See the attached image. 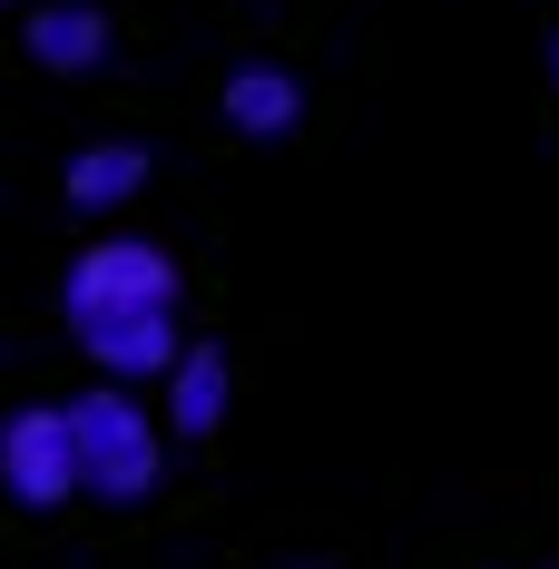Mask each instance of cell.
<instances>
[{"label": "cell", "instance_id": "obj_1", "mask_svg": "<svg viewBox=\"0 0 559 569\" xmlns=\"http://www.w3.org/2000/svg\"><path fill=\"white\" fill-rule=\"evenodd\" d=\"M69 432H79V481L99 491V501H138V491H158V422L128 402V383H99V393L69 402Z\"/></svg>", "mask_w": 559, "mask_h": 569}, {"label": "cell", "instance_id": "obj_2", "mask_svg": "<svg viewBox=\"0 0 559 569\" xmlns=\"http://www.w3.org/2000/svg\"><path fill=\"white\" fill-rule=\"evenodd\" d=\"M59 305H69V325H109V315H168V305H177V266H168V246H148V236H99V246L69 266Z\"/></svg>", "mask_w": 559, "mask_h": 569}, {"label": "cell", "instance_id": "obj_3", "mask_svg": "<svg viewBox=\"0 0 559 569\" xmlns=\"http://www.w3.org/2000/svg\"><path fill=\"white\" fill-rule=\"evenodd\" d=\"M0 491H10V501H30V511H50V501H69V491H89V481H79L69 402H30V412H10V422H0Z\"/></svg>", "mask_w": 559, "mask_h": 569}, {"label": "cell", "instance_id": "obj_4", "mask_svg": "<svg viewBox=\"0 0 559 569\" xmlns=\"http://www.w3.org/2000/svg\"><path fill=\"white\" fill-rule=\"evenodd\" d=\"M79 343H89V363L118 373V383H138V373L168 383L177 353H187V343H177V305H168V315H109V325H79Z\"/></svg>", "mask_w": 559, "mask_h": 569}, {"label": "cell", "instance_id": "obj_5", "mask_svg": "<svg viewBox=\"0 0 559 569\" xmlns=\"http://www.w3.org/2000/svg\"><path fill=\"white\" fill-rule=\"evenodd\" d=\"M30 59L40 69H99L109 59V20L89 0H40L30 10Z\"/></svg>", "mask_w": 559, "mask_h": 569}, {"label": "cell", "instance_id": "obj_6", "mask_svg": "<svg viewBox=\"0 0 559 569\" xmlns=\"http://www.w3.org/2000/svg\"><path fill=\"white\" fill-rule=\"evenodd\" d=\"M305 118V89L285 79V69H236L226 79V128H246V138H285Z\"/></svg>", "mask_w": 559, "mask_h": 569}, {"label": "cell", "instance_id": "obj_7", "mask_svg": "<svg viewBox=\"0 0 559 569\" xmlns=\"http://www.w3.org/2000/svg\"><path fill=\"white\" fill-rule=\"evenodd\" d=\"M168 422H177V432H217V422H226V353H217V343H187V353H177Z\"/></svg>", "mask_w": 559, "mask_h": 569}, {"label": "cell", "instance_id": "obj_8", "mask_svg": "<svg viewBox=\"0 0 559 569\" xmlns=\"http://www.w3.org/2000/svg\"><path fill=\"white\" fill-rule=\"evenodd\" d=\"M148 187V148H79L69 158V207H89V217H109Z\"/></svg>", "mask_w": 559, "mask_h": 569}, {"label": "cell", "instance_id": "obj_9", "mask_svg": "<svg viewBox=\"0 0 559 569\" xmlns=\"http://www.w3.org/2000/svg\"><path fill=\"white\" fill-rule=\"evenodd\" d=\"M550 89H559V40H550Z\"/></svg>", "mask_w": 559, "mask_h": 569}]
</instances>
